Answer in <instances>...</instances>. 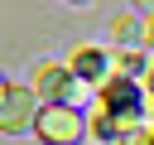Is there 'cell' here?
I'll use <instances>...</instances> for the list:
<instances>
[{
  "instance_id": "7a4b0ae2",
  "label": "cell",
  "mask_w": 154,
  "mask_h": 145,
  "mask_svg": "<svg viewBox=\"0 0 154 145\" xmlns=\"http://www.w3.org/2000/svg\"><path fill=\"white\" fill-rule=\"evenodd\" d=\"M34 111H38V97L29 87H10L5 102H0V135H19L34 126Z\"/></svg>"
},
{
  "instance_id": "277c9868",
  "label": "cell",
  "mask_w": 154,
  "mask_h": 145,
  "mask_svg": "<svg viewBox=\"0 0 154 145\" xmlns=\"http://www.w3.org/2000/svg\"><path fill=\"white\" fill-rule=\"evenodd\" d=\"M144 68H149V58H144L140 48H116V53H111V77H130V82H140Z\"/></svg>"
},
{
  "instance_id": "8992f818",
  "label": "cell",
  "mask_w": 154,
  "mask_h": 145,
  "mask_svg": "<svg viewBox=\"0 0 154 145\" xmlns=\"http://www.w3.org/2000/svg\"><path fill=\"white\" fill-rule=\"evenodd\" d=\"M144 44H149V48H154V14H149V19H144Z\"/></svg>"
},
{
  "instance_id": "52a82bcc",
  "label": "cell",
  "mask_w": 154,
  "mask_h": 145,
  "mask_svg": "<svg viewBox=\"0 0 154 145\" xmlns=\"http://www.w3.org/2000/svg\"><path fill=\"white\" fill-rule=\"evenodd\" d=\"M135 10L140 14H154V0H135Z\"/></svg>"
},
{
  "instance_id": "5b68a950",
  "label": "cell",
  "mask_w": 154,
  "mask_h": 145,
  "mask_svg": "<svg viewBox=\"0 0 154 145\" xmlns=\"http://www.w3.org/2000/svg\"><path fill=\"white\" fill-rule=\"evenodd\" d=\"M111 44H120V48L144 44V19H140V14H120V19H111Z\"/></svg>"
},
{
  "instance_id": "6da1fadb",
  "label": "cell",
  "mask_w": 154,
  "mask_h": 145,
  "mask_svg": "<svg viewBox=\"0 0 154 145\" xmlns=\"http://www.w3.org/2000/svg\"><path fill=\"white\" fill-rule=\"evenodd\" d=\"M38 140H48V145H77L82 135H87V116H82V106H67V102H43L38 111H34V126H29Z\"/></svg>"
},
{
  "instance_id": "ba28073f",
  "label": "cell",
  "mask_w": 154,
  "mask_h": 145,
  "mask_svg": "<svg viewBox=\"0 0 154 145\" xmlns=\"http://www.w3.org/2000/svg\"><path fill=\"white\" fill-rule=\"evenodd\" d=\"M5 92H10V82H5V77H0V102H5Z\"/></svg>"
},
{
  "instance_id": "9c48e42d",
  "label": "cell",
  "mask_w": 154,
  "mask_h": 145,
  "mask_svg": "<svg viewBox=\"0 0 154 145\" xmlns=\"http://www.w3.org/2000/svg\"><path fill=\"white\" fill-rule=\"evenodd\" d=\"M67 5H87V0H67Z\"/></svg>"
},
{
  "instance_id": "3957f363",
  "label": "cell",
  "mask_w": 154,
  "mask_h": 145,
  "mask_svg": "<svg viewBox=\"0 0 154 145\" xmlns=\"http://www.w3.org/2000/svg\"><path fill=\"white\" fill-rule=\"evenodd\" d=\"M67 72L77 77V82H87V87H101L106 77H111V53L106 48H72L67 53Z\"/></svg>"
}]
</instances>
